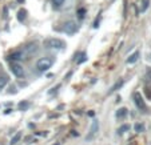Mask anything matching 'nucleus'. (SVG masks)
Returning a JSON list of instances; mask_svg holds the SVG:
<instances>
[{"instance_id":"f257e3e1","label":"nucleus","mask_w":151,"mask_h":145,"mask_svg":"<svg viewBox=\"0 0 151 145\" xmlns=\"http://www.w3.org/2000/svg\"><path fill=\"white\" fill-rule=\"evenodd\" d=\"M43 45L47 49H62L66 47V43L62 39H58V37H48L43 41Z\"/></svg>"},{"instance_id":"f03ea898","label":"nucleus","mask_w":151,"mask_h":145,"mask_svg":"<svg viewBox=\"0 0 151 145\" xmlns=\"http://www.w3.org/2000/svg\"><path fill=\"white\" fill-rule=\"evenodd\" d=\"M52 64H54V59H51V57H42V59L37 60L36 68L39 72H46L51 68Z\"/></svg>"},{"instance_id":"7ed1b4c3","label":"nucleus","mask_w":151,"mask_h":145,"mask_svg":"<svg viewBox=\"0 0 151 145\" xmlns=\"http://www.w3.org/2000/svg\"><path fill=\"white\" fill-rule=\"evenodd\" d=\"M9 71L15 75L16 77H23L24 76V68L16 61H11L9 64Z\"/></svg>"},{"instance_id":"20e7f679","label":"nucleus","mask_w":151,"mask_h":145,"mask_svg":"<svg viewBox=\"0 0 151 145\" xmlns=\"http://www.w3.org/2000/svg\"><path fill=\"white\" fill-rule=\"evenodd\" d=\"M132 97H134V102H135V105H137V108L139 109V111H146V109H147L145 99H143V96L140 95V92H135Z\"/></svg>"},{"instance_id":"39448f33","label":"nucleus","mask_w":151,"mask_h":145,"mask_svg":"<svg viewBox=\"0 0 151 145\" xmlns=\"http://www.w3.org/2000/svg\"><path fill=\"white\" fill-rule=\"evenodd\" d=\"M63 31L66 32L67 35H74L75 32L78 31V24L74 20H70V21H66L64 23V27H63Z\"/></svg>"},{"instance_id":"423d86ee","label":"nucleus","mask_w":151,"mask_h":145,"mask_svg":"<svg viewBox=\"0 0 151 145\" xmlns=\"http://www.w3.org/2000/svg\"><path fill=\"white\" fill-rule=\"evenodd\" d=\"M98 131H99V121H98V120H94V121H92V124H91V128H90L88 134L86 136V140H87V141L94 140V137L96 136Z\"/></svg>"},{"instance_id":"0eeeda50","label":"nucleus","mask_w":151,"mask_h":145,"mask_svg":"<svg viewBox=\"0 0 151 145\" xmlns=\"http://www.w3.org/2000/svg\"><path fill=\"white\" fill-rule=\"evenodd\" d=\"M24 52H26L28 56H31V55L36 53V52H37V44H36V43H29V44H27V45L24 47Z\"/></svg>"},{"instance_id":"6e6552de","label":"nucleus","mask_w":151,"mask_h":145,"mask_svg":"<svg viewBox=\"0 0 151 145\" xmlns=\"http://www.w3.org/2000/svg\"><path fill=\"white\" fill-rule=\"evenodd\" d=\"M23 57H24V52L16 51V52H12V53L9 55L8 60H11V61H16V60H22Z\"/></svg>"},{"instance_id":"1a4fd4ad","label":"nucleus","mask_w":151,"mask_h":145,"mask_svg":"<svg viewBox=\"0 0 151 145\" xmlns=\"http://www.w3.org/2000/svg\"><path fill=\"white\" fill-rule=\"evenodd\" d=\"M26 19H27V11L26 9H19V12H17V20H19L20 23H23Z\"/></svg>"},{"instance_id":"9d476101","label":"nucleus","mask_w":151,"mask_h":145,"mask_svg":"<svg viewBox=\"0 0 151 145\" xmlns=\"http://www.w3.org/2000/svg\"><path fill=\"white\" fill-rule=\"evenodd\" d=\"M138 59H139V52L137 51V52H134L132 55H130V57L127 59V64H134Z\"/></svg>"},{"instance_id":"9b49d317","label":"nucleus","mask_w":151,"mask_h":145,"mask_svg":"<svg viewBox=\"0 0 151 145\" xmlns=\"http://www.w3.org/2000/svg\"><path fill=\"white\" fill-rule=\"evenodd\" d=\"M127 113H128L127 108H119L116 111V117L118 119H124V117L127 116Z\"/></svg>"},{"instance_id":"f8f14e48","label":"nucleus","mask_w":151,"mask_h":145,"mask_svg":"<svg viewBox=\"0 0 151 145\" xmlns=\"http://www.w3.org/2000/svg\"><path fill=\"white\" fill-rule=\"evenodd\" d=\"M8 82V76L7 75H0V89H3Z\"/></svg>"},{"instance_id":"ddd939ff","label":"nucleus","mask_w":151,"mask_h":145,"mask_svg":"<svg viewBox=\"0 0 151 145\" xmlns=\"http://www.w3.org/2000/svg\"><path fill=\"white\" fill-rule=\"evenodd\" d=\"M17 108H19V111H27V109L29 108V102L26 101V100H24V101H20Z\"/></svg>"},{"instance_id":"4468645a","label":"nucleus","mask_w":151,"mask_h":145,"mask_svg":"<svg viewBox=\"0 0 151 145\" xmlns=\"http://www.w3.org/2000/svg\"><path fill=\"white\" fill-rule=\"evenodd\" d=\"M20 139H22V132H17V133L15 134V136H14V137H12V139H11V141H9V144H11V145H15V144H17Z\"/></svg>"},{"instance_id":"2eb2a0df","label":"nucleus","mask_w":151,"mask_h":145,"mask_svg":"<svg viewBox=\"0 0 151 145\" xmlns=\"http://www.w3.org/2000/svg\"><path fill=\"white\" fill-rule=\"evenodd\" d=\"M123 82H124V81H123V80H119V81H116V82H115V85L112 87L111 89H110V93H112V92H115L118 88H120V87L123 85Z\"/></svg>"},{"instance_id":"dca6fc26","label":"nucleus","mask_w":151,"mask_h":145,"mask_svg":"<svg viewBox=\"0 0 151 145\" xmlns=\"http://www.w3.org/2000/svg\"><path fill=\"white\" fill-rule=\"evenodd\" d=\"M86 60H87V55H86L84 52H82V53H80V59H76V63L82 64V63H84Z\"/></svg>"},{"instance_id":"f3484780","label":"nucleus","mask_w":151,"mask_h":145,"mask_svg":"<svg viewBox=\"0 0 151 145\" xmlns=\"http://www.w3.org/2000/svg\"><path fill=\"white\" fill-rule=\"evenodd\" d=\"M63 3H64V0H52V4H54V8H60Z\"/></svg>"},{"instance_id":"a211bd4d","label":"nucleus","mask_w":151,"mask_h":145,"mask_svg":"<svg viewBox=\"0 0 151 145\" xmlns=\"http://www.w3.org/2000/svg\"><path fill=\"white\" fill-rule=\"evenodd\" d=\"M128 129H130V125H127V124H126V125H122L119 129H118V133H119V134H123L126 131H128Z\"/></svg>"},{"instance_id":"6ab92c4d","label":"nucleus","mask_w":151,"mask_h":145,"mask_svg":"<svg viewBox=\"0 0 151 145\" xmlns=\"http://www.w3.org/2000/svg\"><path fill=\"white\" fill-rule=\"evenodd\" d=\"M148 3H150V0H142V8H140V11L145 12L148 8Z\"/></svg>"},{"instance_id":"aec40b11","label":"nucleus","mask_w":151,"mask_h":145,"mask_svg":"<svg viewBox=\"0 0 151 145\" xmlns=\"http://www.w3.org/2000/svg\"><path fill=\"white\" fill-rule=\"evenodd\" d=\"M143 129H145V127H143L142 124H137V125H135V131L137 132H143Z\"/></svg>"},{"instance_id":"412c9836","label":"nucleus","mask_w":151,"mask_h":145,"mask_svg":"<svg viewBox=\"0 0 151 145\" xmlns=\"http://www.w3.org/2000/svg\"><path fill=\"white\" fill-rule=\"evenodd\" d=\"M84 12H86V11H84L83 8H80V9H79V12H78V14H79V17H80V19H82L83 16H84Z\"/></svg>"},{"instance_id":"4be33fe9","label":"nucleus","mask_w":151,"mask_h":145,"mask_svg":"<svg viewBox=\"0 0 151 145\" xmlns=\"http://www.w3.org/2000/svg\"><path fill=\"white\" fill-rule=\"evenodd\" d=\"M146 79H147L148 81H151V71L147 72V75H146Z\"/></svg>"},{"instance_id":"5701e85b","label":"nucleus","mask_w":151,"mask_h":145,"mask_svg":"<svg viewBox=\"0 0 151 145\" xmlns=\"http://www.w3.org/2000/svg\"><path fill=\"white\" fill-rule=\"evenodd\" d=\"M88 116H90V117H94V116H95V112L90 111V112H88Z\"/></svg>"},{"instance_id":"b1692460","label":"nucleus","mask_w":151,"mask_h":145,"mask_svg":"<svg viewBox=\"0 0 151 145\" xmlns=\"http://www.w3.org/2000/svg\"><path fill=\"white\" fill-rule=\"evenodd\" d=\"M17 1H20V3H23V1H24V0H17Z\"/></svg>"}]
</instances>
